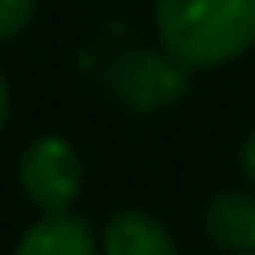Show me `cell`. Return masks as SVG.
Instances as JSON below:
<instances>
[{
    "label": "cell",
    "mask_w": 255,
    "mask_h": 255,
    "mask_svg": "<svg viewBox=\"0 0 255 255\" xmlns=\"http://www.w3.org/2000/svg\"><path fill=\"white\" fill-rule=\"evenodd\" d=\"M157 45L188 72H211L255 49V0H157Z\"/></svg>",
    "instance_id": "cell-1"
},
{
    "label": "cell",
    "mask_w": 255,
    "mask_h": 255,
    "mask_svg": "<svg viewBox=\"0 0 255 255\" xmlns=\"http://www.w3.org/2000/svg\"><path fill=\"white\" fill-rule=\"evenodd\" d=\"M103 85H108V94H112L121 108H130V112H157V108L184 99V90H188V67L175 63L166 49H161V54H152V49H130V54H121V58L108 67Z\"/></svg>",
    "instance_id": "cell-2"
},
{
    "label": "cell",
    "mask_w": 255,
    "mask_h": 255,
    "mask_svg": "<svg viewBox=\"0 0 255 255\" xmlns=\"http://www.w3.org/2000/svg\"><path fill=\"white\" fill-rule=\"evenodd\" d=\"M18 184H22V197L31 206L72 211V202L81 197V184H85L81 152L63 134H40L27 143V152L18 161Z\"/></svg>",
    "instance_id": "cell-3"
},
{
    "label": "cell",
    "mask_w": 255,
    "mask_h": 255,
    "mask_svg": "<svg viewBox=\"0 0 255 255\" xmlns=\"http://www.w3.org/2000/svg\"><path fill=\"white\" fill-rule=\"evenodd\" d=\"M202 233L229 255H255V193L220 188L202 206Z\"/></svg>",
    "instance_id": "cell-4"
},
{
    "label": "cell",
    "mask_w": 255,
    "mask_h": 255,
    "mask_svg": "<svg viewBox=\"0 0 255 255\" xmlns=\"http://www.w3.org/2000/svg\"><path fill=\"white\" fill-rule=\"evenodd\" d=\"M13 255H103V242L72 211H45V220L18 238Z\"/></svg>",
    "instance_id": "cell-5"
},
{
    "label": "cell",
    "mask_w": 255,
    "mask_h": 255,
    "mask_svg": "<svg viewBox=\"0 0 255 255\" xmlns=\"http://www.w3.org/2000/svg\"><path fill=\"white\" fill-rule=\"evenodd\" d=\"M103 255H179L170 229L148 211H117L103 224Z\"/></svg>",
    "instance_id": "cell-6"
},
{
    "label": "cell",
    "mask_w": 255,
    "mask_h": 255,
    "mask_svg": "<svg viewBox=\"0 0 255 255\" xmlns=\"http://www.w3.org/2000/svg\"><path fill=\"white\" fill-rule=\"evenodd\" d=\"M36 18V0H0V40H13Z\"/></svg>",
    "instance_id": "cell-7"
},
{
    "label": "cell",
    "mask_w": 255,
    "mask_h": 255,
    "mask_svg": "<svg viewBox=\"0 0 255 255\" xmlns=\"http://www.w3.org/2000/svg\"><path fill=\"white\" fill-rule=\"evenodd\" d=\"M238 166H242V175L255 184V130L242 139V148H238Z\"/></svg>",
    "instance_id": "cell-8"
},
{
    "label": "cell",
    "mask_w": 255,
    "mask_h": 255,
    "mask_svg": "<svg viewBox=\"0 0 255 255\" xmlns=\"http://www.w3.org/2000/svg\"><path fill=\"white\" fill-rule=\"evenodd\" d=\"M9 121V85H4V72H0V130Z\"/></svg>",
    "instance_id": "cell-9"
}]
</instances>
